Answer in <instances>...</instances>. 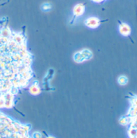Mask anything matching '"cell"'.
<instances>
[{
	"label": "cell",
	"mask_w": 137,
	"mask_h": 138,
	"mask_svg": "<svg viewBox=\"0 0 137 138\" xmlns=\"http://www.w3.org/2000/svg\"><path fill=\"white\" fill-rule=\"evenodd\" d=\"M119 32L124 36H128L131 33V27L127 23H122L119 25Z\"/></svg>",
	"instance_id": "2"
},
{
	"label": "cell",
	"mask_w": 137,
	"mask_h": 138,
	"mask_svg": "<svg viewBox=\"0 0 137 138\" xmlns=\"http://www.w3.org/2000/svg\"><path fill=\"white\" fill-rule=\"evenodd\" d=\"M29 92L32 95H36L41 92V90H40V88L39 87L38 85H33L29 88Z\"/></svg>",
	"instance_id": "6"
},
{
	"label": "cell",
	"mask_w": 137,
	"mask_h": 138,
	"mask_svg": "<svg viewBox=\"0 0 137 138\" xmlns=\"http://www.w3.org/2000/svg\"><path fill=\"white\" fill-rule=\"evenodd\" d=\"M48 138H54V137H52V136H49V137H48Z\"/></svg>",
	"instance_id": "12"
},
{
	"label": "cell",
	"mask_w": 137,
	"mask_h": 138,
	"mask_svg": "<svg viewBox=\"0 0 137 138\" xmlns=\"http://www.w3.org/2000/svg\"><path fill=\"white\" fill-rule=\"evenodd\" d=\"M33 137L34 138H41V134L39 132H34L33 134Z\"/></svg>",
	"instance_id": "10"
},
{
	"label": "cell",
	"mask_w": 137,
	"mask_h": 138,
	"mask_svg": "<svg viewBox=\"0 0 137 138\" xmlns=\"http://www.w3.org/2000/svg\"><path fill=\"white\" fill-rule=\"evenodd\" d=\"M132 138H137V137H133Z\"/></svg>",
	"instance_id": "13"
},
{
	"label": "cell",
	"mask_w": 137,
	"mask_h": 138,
	"mask_svg": "<svg viewBox=\"0 0 137 138\" xmlns=\"http://www.w3.org/2000/svg\"><path fill=\"white\" fill-rule=\"evenodd\" d=\"M85 12V6L83 4H77L73 9V14L75 16H81Z\"/></svg>",
	"instance_id": "3"
},
{
	"label": "cell",
	"mask_w": 137,
	"mask_h": 138,
	"mask_svg": "<svg viewBox=\"0 0 137 138\" xmlns=\"http://www.w3.org/2000/svg\"><path fill=\"white\" fill-rule=\"evenodd\" d=\"M81 52L82 54L83 57L85 59V60H90V59H92V57H93V54H92V52H91V50H90L89 49H83V50H82L81 51Z\"/></svg>",
	"instance_id": "4"
},
{
	"label": "cell",
	"mask_w": 137,
	"mask_h": 138,
	"mask_svg": "<svg viewBox=\"0 0 137 138\" xmlns=\"http://www.w3.org/2000/svg\"><path fill=\"white\" fill-rule=\"evenodd\" d=\"M100 19L97 17L88 18L85 21V25L90 29L97 28L100 26Z\"/></svg>",
	"instance_id": "1"
},
{
	"label": "cell",
	"mask_w": 137,
	"mask_h": 138,
	"mask_svg": "<svg viewBox=\"0 0 137 138\" xmlns=\"http://www.w3.org/2000/svg\"><path fill=\"white\" fill-rule=\"evenodd\" d=\"M50 8H51V5L49 4H44L43 6H42V9L45 11L49 10Z\"/></svg>",
	"instance_id": "8"
},
{
	"label": "cell",
	"mask_w": 137,
	"mask_h": 138,
	"mask_svg": "<svg viewBox=\"0 0 137 138\" xmlns=\"http://www.w3.org/2000/svg\"><path fill=\"white\" fill-rule=\"evenodd\" d=\"M73 59H74V60L76 63H82L85 61V59L83 57V56L82 54L81 51L75 53L74 56H73Z\"/></svg>",
	"instance_id": "5"
},
{
	"label": "cell",
	"mask_w": 137,
	"mask_h": 138,
	"mask_svg": "<svg viewBox=\"0 0 137 138\" xmlns=\"http://www.w3.org/2000/svg\"><path fill=\"white\" fill-rule=\"evenodd\" d=\"M92 1H93L94 3H101L102 1H103V0H91Z\"/></svg>",
	"instance_id": "11"
},
{
	"label": "cell",
	"mask_w": 137,
	"mask_h": 138,
	"mask_svg": "<svg viewBox=\"0 0 137 138\" xmlns=\"http://www.w3.org/2000/svg\"><path fill=\"white\" fill-rule=\"evenodd\" d=\"M137 134V132L135 129H131L130 131V135L133 137H135Z\"/></svg>",
	"instance_id": "9"
},
{
	"label": "cell",
	"mask_w": 137,
	"mask_h": 138,
	"mask_svg": "<svg viewBox=\"0 0 137 138\" xmlns=\"http://www.w3.org/2000/svg\"><path fill=\"white\" fill-rule=\"evenodd\" d=\"M128 82V78L125 75H121L118 78V82L120 85H127Z\"/></svg>",
	"instance_id": "7"
}]
</instances>
